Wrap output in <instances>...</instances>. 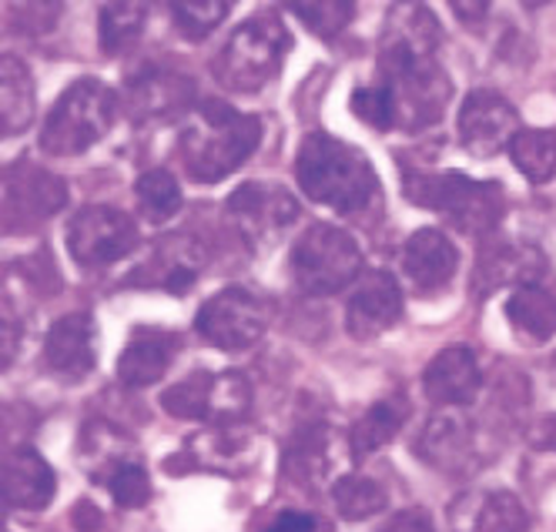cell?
Listing matches in <instances>:
<instances>
[{"mask_svg": "<svg viewBox=\"0 0 556 532\" xmlns=\"http://www.w3.org/2000/svg\"><path fill=\"white\" fill-rule=\"evenodd\" d=\"M530 516L513 493H466L453 503V532H527Z\"/></svg>", "mask_w": 556, "mask_h": 532, "instance_id": "24", "label": "cell"}, {"mask_svg": "<svg viewBox=\"0 0 556 532\" xmlns=\"http://www.w3.org/2000/svg\"><path fill=\"white\" fill-rule=\"evenodd\" d=\"M194 98V85L185 74L165 67H144L128 85V107L135 117H168Z\"/></svg>", "mask_w": 556, "mask_h": 532, "instance_id": "25", "label": "cell"}, {"mask_svg": "<svg viewBox=\"0 0 556 532\" xmlns=\"http://www.w3.org/2000/svg\"><path fill=\"white\" fill-rule=\"evenodd\" d=\"M45 365L64 382H81L98 365V325L88 312L61 315L45 339Z\"/></svg>", "mask_w": 556, "mask_h": 532, "instance_id": "16", "label": "cell"}, {"mask_svg": "<svg viewBox=\"0 0 556 532\" xmlns=\"http://www.w3.org/2000/svg\"><path fill=\"white\" fill-rule=\"evenodd\" d=\"M268 329V308L242 284L215 292L194 315V332L222 352H245Z\"/></svg>", "mask_w": 556, "mask_h": 532, "instance_id": "11", "label": "cell"}, {"mask_svg": "<svg viewBox=\"0 0 556 532\" xmlns=\"http://www.w3.org/2000/svg\"><path fill=\"white\" fill-rule=\"evenodd\" d=\"M440 45V21L426 4L389 8L376 74L352 91V114L376 131L432 128L453 98V80L435 61Z\"/></svg>", "mask_w": 556, "mask_h": 532, "instance_id": "1", "label": "cell"}, {"mask_svg": "<svg viewBox=\"0 0 556 532\" xmlns=\"http://www.w3.org/2000/svg\"><path fill=\"white\" fill-rule=\"evenodd\" d=\"M108 493L122 509H141L151 499V479L138 463H128L108 479Z\"/></svg>", "mask_w": 556, "mask_h": 532, "instance_id": "36", "label": "cell"}, {"mask_svg": "<svg viewBox=\"0 0 556 532\" xmlns=\"http://www.w3.org/2000/svg\"><path fill=\"white\" fill-rule=\"evenodd\" d=\"M453 14L466 21V27H472V21H483L490 14V4H453Z\"/></svg>", "mask_w": 556, "mask_h": 532, "instance_id": "40", "label": "cell"}, {"mask_svg": "<svg viewBox=\"0 0 556 532\" xmlns=\"http://www.w3.org/2000/svg\"><path fill=\"white\" fill-rule=\"evenodd\" d=\"M533 442L543 445V448H553V453H556V416H549V419H543V422L536 426Z\"/></svg>", "mask_w": 556, "mask_h": 532, "instance_id": "39", "label": "cell"}, {"mask_svg": "<svg viewBox=\"0 0 556 532\" xmlns=\"http://www.w3.org/2000/svg\"><path fill=\"white\" fill-rule=\"evenodd\" d=\"M332 429L326 422H299L282 445V476L302 489L319 485L332 472Z\"/></svg>", "mask_w": 556, "mask_h": 532, "instance_id": "22", "label": "cell"}, {"mask_svg": "<svg viewBox=\"0 0 556 532\" xmlns=\"http://www.w3.org/2000/svg\"><path fill=\"white\" fill-rule=\"evenodd\" d=\"M406 198L419 208H429L446 218L456 231L493 238L503 221L506 194L500 181H476L463 172H435V175H406Z\"/></svg>", "mask_w": 556, "mask_h": 532, "instance_id": "5", "label": "cell"}, {"mask_svg": "<svg viewBox=\"0 0 556 532\" xmlns=\"http://www.w3.org/2000/svg\"><path fill=\"white\" fill-rule=\"evenodd\" d=\"M416 456L440 469V472H463L472 466V426L456 408L435 413L416 439Z\"/></svg>", "mask_w": 556, "mask_h": 532, "instance_id": "23", "label": "cell"}, {"mask_svg": "<svg viewBox=\"0 0 556 532\" xmlns=\"http://www.w3.org/2000/svg\"><path fill=\"white\" fill-rule=\"evenodd\" d=\"M144 17H148L144 4H104L98 17V37L104 54L114 58L131 51L144 34Z\"/></svg>", "mask_w": 556, "mask_h": 532, "instance_id": "32", "label": "cell"}, {"mask_svg": "<svg viewBox=\"0 0 556 532\" xmlns=\"http://www.w3.org/2000/svg\"><path fill=\"white\" fill-rule=\"evenodd\" d=\"M262 144V117L245 114L225 101H198L178 131V154L185 172L202 181L218 185L238 172Z\"/></svg>", "mask_w": 556, "mask_h": 532, "instance_id": "2", "label": "cell"}, {"mask_svg": "<svg viewBox=\"0 0 556 532\" xmlns=\"http://www.w3.org/2000/svg\"><path fill=\"white\" fill-rule=\"evenodd\" d=\"M168 11L175 27L188 40H205L231 14V4H225V0H178Z\"/></svg>", "mask_w": 556, "mask_h": 532, "instance_id": "34", "label": "cell"}, {"mask_svg": "<svg viewBox=\"0 0 556 532\" xmlns=\"http://www.w3.org/2000/svg\"><path fill=\"white\" fill-rule=\"evenodd\" d=\"M506 321L516 335L530 342H549L556 335V281L540 278L513 289L506 299Z\"/></svg>", "mask_w": 556, "mask_h": 532, "instance_id": "26", "label": "cell"}, {"mask_svg": "<svg viewBox=\"0 0 556 532\" xmlns=\"http://www.w3.org/2000/svg\"><path fill=\"white\" fill-rule=\"evenodd\" d=\"M34 114H37L34 77L21 58L4 54V61H0V128H4V138L24 135Z\"/></svg>", "mask_w": 556, "mask_h": 532, "instance_id": "28", "label": "cell"}, {"mask_svg": "<svg viewBox=\"0 0 556 532\" xmlns=\"http://www.w3.org/2000/svg\"><path fill=\"white\" fill-rule=\"evenodd\" d=\"M138 244L141 235L135 218L111 204H88V208L74 212L67 225V252L81 268H108L128 258Z\"/></svg>", "mask_w": 556, "mask_h": 532, "instance_id": "10", "label": "cell"}, {"mask_svg": "<svg viewBox=\"0 0 556 532\" xmlns=\"http://www.w3.org/2000/svg\"><path fill=\"white\" fill-rule=\"evenodd\" d=\"M409 402L406 395H386L379 402H372L366 413L355 419L352 432H349V448H352V459H366L372 453H379L382 445H389L400 429L409 419Z\"/></svg>", "mask_w": 556, "mask_h": 532, "instance_id": "27", "label": "cell"}, {"mask_svg": "<svg viewBox=\"0 0 556 532\" xmlns=\"http://www.w3.org/2000/svg\"><path fill=\"white\" fill-rule=\"evenodd\" d=\"M289 14H295L312 34L336 37L355 17V4H349V0H315V4H292Z\"/></svg>", "mask_w": 556, "mask_h": 532, "instance_id": "35", "label": "cell"}, {"mask_svg": "<svg viewBox=\"0 0 556 532\" xmlns=\"http://www.w3.org/2000/svg\"><path fill=\"white\" fill-rule=\"evenodd\" d=\"M289 271L305 295H336L366 275L363 249L349 231L336 225H308L292 244Z\"/></svg>", "mask_w": 556, "mask_h": 532, "instance_id": "7", "label": "cell"}, {"mask_svg": "<svg viewBox=\"0 0 556 532\" xmlns=\"http://www.w3.org/2000/svg\"><path fill=\"white\" fill-rule=\"evenodd\" d=\"M400 318H403V292H400V281L389 271L372 268L355 281L349 305H345V329L352 339L372 342L386 335L389 329H395Z\"/></svg>", "mask_w": 556, "mask_h": 532, "instance_id": "13", "label": "cell"}, {"mask_svg": "<svg viewBox=\"0 0 556 532\" xmlns=\"http://www.w3.org/2000/svg\"><path fill=\"white\" fill-rule=\"evenodd\" d=\"M0 489H4V503L11 509L41 512L51 506L58 493V476L37 448L14 445L4 456V479H0Z\"/></svg>", "mask_w": 556, "mask_h": 532, "instance_id": "19", "label": "cell"}, {"mask_svg": "<svg viewBox=\"0 0 556 532\" xmlns=\"http://www.w3.org/2000/svg\"><path fill=\"white\" fill-rule=\"evenodd\" d=\"M332 503L342 519L363 522V519H372L376 512H382L389 496H386V489L369 476H339L332 485Z\"/></svg>", "mask_w": 556, "mask_h": 532, "instance_id": "33", "label": "cell"}, {"mask_svg": "<svg viewBox=\"0 0 556 532\" xmlns=\"http://www.w3.org/2000/svg\"><path fill=\"white\" fill-rule=\"evenodd\" d=\"M509 157L516 172L533 185H546L556 175V131L549 128H523L509 144Z\"/></svg>", "mask_w": 556, "mask_h": 532, "instance_id": "30", "label": "cell"}, {"mask_svg": "<svg viewBox=\"0 0 556 532\" xmlns=\"http://www.w3.org/2000/svg\"><path fill=\"white\" fill-rule=\"evenodd\" d=\"M202 265H205V255L191 238L168 235V241L157 244L154 255L148 258L144 275H131L128 284H157V289H165L168 295L181 299L194 289Z\"/></svg>", "mask_w": 556, "mask_h": 532, "instance_id": "21", "label": "cell"}, {"mask_svg": "<svg viewBox=\"0 0 556 532\" xmlns=\"http://www.w3.org/2000/svg\"><path fill=\"white\" fill-rule=\"evenodd\" d=\"M549 368H553V376H556V352H553V362H549Z\"/></svg>", "mask_w": 556, "mask_h": 532, "instance_id": "41", "label": "cell"}, {"mask_svg": "<svg viewBox=\"0 0 556 532\" xmlns=\"http://www.w3.org/2000/svg\"><path fill=\"white\" fill-rule=\"evenodd\" d=\"M483 389V372L480 358L466 345H450L440 355H432V362L422 372V392L432 405L443 408H463L469 405Z\"/></svg>", "mask_w": 556, "mask_h": 532, "instance_id": "18", "label": "cell"}, {"mask_svg": "<svg viewBox=\"0 0 556 532\" xmlns=\"http://www.w3.org/2000/svg\"><path fill=\"white\" fill-rule=\"evenodd\" d=\"M135 198L144 221L151 225H165L181 212V188L178 178L165 168H151L135 181Z\"/></svg>", "mask_w": 556, "mask_h": 532, "instance_id": "31", "label": "cell"}, {"mask_svg": "<svg viewBox=\"0 0 556 532\" xmlns=\"http://www.w3.org/2000/svg\"><path fill=\"white\" fill-rule=\"evenodd\" d=\"M292 51V34L278 14L242 21L212 61V74L225 91L255 94L278 77Z\"/></svg>", "mask_w": 556, "mask_h": 532, "instance_id": "4", "label": "cell"}, {"mask_svg": "<svg viewBox=\"0 0 556 532\" xmlns=\"http://www.w3.org/2000/svg\"><path fill=\"white\" fill-rule=\"evenodd\" d=\"M225 215L245 244L265 252L295 225L299 201L275 181H245L225 198Z\"/></svg>", "mask_w": 556, "mask_h": 532, "instance_id": "9", "label": "cell"}, {"mask_svg": "<svg viewBox=\"0 0 556 532\" xmlns=\"http://www.w3.org/2000/svg\"><path fill=\"white\" fill-rule=\"evenodd\" d=\"M252 405V389L242 372H205L198 368L178 385L165 389L162 408L185 422H212L231 426L238 422Z\"/></svg>", "mask_w": 556, "mask_h": 532, "instance_id": "8", "label": "cell"}, {"mask_svg": "<svg viewBox=\"0 0 556 532\" xmlns=\"http://www.w3.org/2000/svg\"><path fill=\"white\" fill-rule=\"evenodd\" d=\"M125 445H131L128 435H125V432H117V429H111L108 422H88V426H85V432H81V466L88 469L91 482L108 485V479H111L117 469L128 466V463H135V459L125 453Z\"/></svg>", "mask_w": 556, "mask_h": 532, "instance_id": "29", "label": "cell"}, {"mask_svg": "<svg viewBox=\"0 0 556 532\" xmlns=\"http://www.w3.org/2000/svg\"><path fill=\"white\" fill-rule=\"evenodd\" d=\"M122 98L98 77H77L58 98L51 114L45 117L41 151L51 157H74L91 151L114 128Z\"/></svg>", "mask_w": 556, "mask_h": 532, "instance_id": "6", "label": "cell"}, {"mask_svg": "<svg viewBox=\"0 0 556 532\" xmlns=\"http://www.w3.org/2000/svg\"><path fill=\"white\" fill-rule=\"evenodd\" d=\"M546 278V258L536 244L527 241H506V238H490L480 252V262H476L472 271V289L476 295H490L496 289H520V284L540 281Z\"/></svg>", "mask_w": 556, "mask_h": 532, "instance_id": "15", "label": "cell"}, {"mask_svg": "<svg viewBox=\"0 0 556 532\" xmlns=\"http://www.w3.org/2000/svg\"><path fill=\"white\" fill-rule=\"evenodd\" d=\"M178 352H181V335L165 329H135L131 342L117 355V379L131 389H148L165 379Z\"/></svg>", "mask_w": 556, "mask_h": 532, "instance_id": "20", "label": "cell"}, {"mask_svg": "<svg viewBox=\"0 0 556 532\" xmlns=\"http://www.w3.org/2000/svg\"><path fill=\"white\" fill-rule=\"evenodd\" d=\"M295 178L308 201L359 218L379 204V175L372 161L326 131H312L295 154Z\"/></svg>", "mask_w": 556, "mask_h": 532, "instance_id": "3", "label": "cell"}, {"mask_svg": "<svg viewBox=\"0 0 556 532\" xmlns=\"http://www.w3.org/2000/svg\"><path fill=\"white\" fill-rule=\"evenodd\" d=\"M379 532H435V529H432V519L426 509H403V512H395Z\"/></svg>", "mask_w": 556, "mask_h": 532, "instance_id": "38", "label": "cell"}, {"mask_svg": "<svg viewBox=\"0 0 556 532\" xmlns=\"http://www.w3.org/2000/svg\"><path fill=\"white\" fill-rule=\"evenodd\" d=\"M67 191L64 181L45 172L34 161H17L4 172V212H8V228L17 218V228H30L48 221L54 212L64 208Z\"/></svg>", "mask_w": 556, "mask_h": 532, "instance_id": "14", "label": "cell"}, {"mask_svg": "<svg viewBox=\"0 0 556 532\" xmlns=\"http://www.w3.org/2000/svg\"><path fill=\"white\" fill-rule=\"evenodd\" d=\"M319 529V519L312 512H299V509H289V512H278L262 532H315Z\"/></svg>", "mask_w": 556, "mask_h": 532, "instance_id": "37", "label": "cell"}, {"mask_svg": "<svg viewBox=\"0 0 556 532\" xmlns=\"http://www.w3.org/2000/svg\"><path fill=\"white\" fill-rule=\"evenodd\" d=\"M459 144L466 154L490 161L500 151H509L513 138L520 135V114L500 91H472L459 107Z\"/></svg>", "mask_w": 556, "mask_h": 532, "instance_id": "12", "label": "cell"}, {"mask_svg": "<svg viewBox=\"0 0 556 532\" xmlns=\"http://www.w3.org/2000/svg\"><path fill=\"white\" fill-rule=\"evenodd\" d=\"M403 271L419 295H440L459 271V249L440 228H419L403 244Z\"/></svg>", "mask_w": 556, "mask_h": 532, "instance_id": "17", "label": "cell"}]
</instances>
